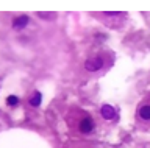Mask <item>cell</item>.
<instances>
[{
	"label": "cell",
	"instance_id": "obj_6",
	"mask_svg": "<svg viewBox=\"0 0 150 148\" xmlns=\"http://www.w3.org/2000/svg\"><path fill=\"white\" fill-rule=\"evenodd\" d=\"M41 101H42V95H41L39 92H36V94L33 95V98L30 100V105L36 108V106H39V105H41Z\"/></svg>",
	"mask_w": 150,
	"mask_h": 148
},
{
	"label": "cell",
	"instance_id": "obj_2",
	"mask_svg": "<svg viewBox=\"0 0 150 148\" xmlns=\"http://www.w3.org/2000/svg\"><path fill=\"white\" fill-rule=\"evenodd\" d=\"M78 128H80V131H82L83 134H88V132H91L92 130H94V122H92L91 117H86V119H83L82 122H80Z\"/></svg>",
	"mask_w": 150,
	"mask_h": 148
},
{
	"label": "cell",
	"instance_id": "obj_4",
	"mask_svg": "<svg viewBox=\"0 0 150 148\" xmlns=\"http://www.w3.org/2000/svg\"><path fill=\"white\" fill-rule=\"evenodd\" d=\"M28 22H30L28 16H19V17L14 19L13 26H14L16 30H22V28H25V26H27V24H28Z\"/></svg>",
	"mask_w": 150,
	"mask_h": 148
},
{
	"label": "cell",
	"instance_id": "obj_3",
	"mask_svg": "<svg viewBox=\"0 0 150 148\" xmlns=\"http://www.w3.org/2000/svg\"><path fill=\"white\" fill-rule=\"evenodd\" d=\"M100 114H102V117H103L105 120H111V119H114V115H116V111H114L113 106L103 105L102 109H100Z\"/></svg>",
	"mask_w": 150,
	"mask_h": 148
},
{
	"label": "cell",
	"instance_id": "obj_7",
	"mask_svg": "<svg viewBox=\"0 0 150 148\" xmlns=\"http://www.w3.org/2000/svg\"><path fill=\"white\" fill-rule=\"evenodd\" d=\"M19 103V98L16 95H10L8 98H6V105L8 106H16Z\"/></svg>",
	"mask_w": 150,
	"mask_h": 148
},
{
	"label": "cell",
	"instance_id": "obj_1",
	"mask_svg": "<svg viewBox=\"0 0 150 148\" xmlns=\"http://www.w3.org/2000/svg\"><path fill=\"white\" fill-rule=\"evenodd\" d=\"M103 67V61L102 58H92V59H88L84 62V69L89 70V72H97Z\"/></svg>",
	"mask_w": 150,
	"mask_h": 148
},
{
	"label": "cell",
	"instance_id": "obj_5",
	"mask_svg": "<svg viewBox=\"0 0 150 148\" xmlns=\"http://www.w3.org/2000/svg\"><path fill=\"white\" fill-rule=\"evenodd\" d=\"M139 115H141V119H144V120H150V106L149 105L142 106L139 109Z\"/></svg>",
	"mask_w": 150,
	"mask_h": 148
}]
</instances>
